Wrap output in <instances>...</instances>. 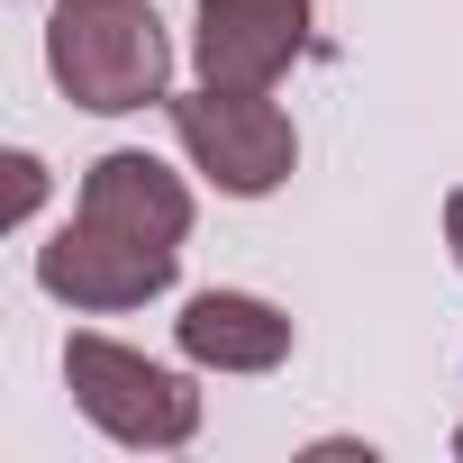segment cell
Instances as JSON below:
<instances>
[{"label": "cell", "instance_id": "6da1fadb", "mask_svg": "<svg viewBox=\"0 0 463 463\" xmlns=\"http://www.w3.org/2000/svg\"><path fill=\"white\" fill-rule=\"evenodd\" d=\"M46 73L73 109L128 118L146 100H173V37L146 0H64L46 19Z\"/></svg>", "mask_w": 463, "mask_h": 463}, {"label": "cell", "instance_id": "7a4b0ae2", "mask_svg": "<svg viewBox=\"0 0 463 463\" xmlns=\"http://www.w3.org/2000/svg\"><path fill=\"white\" fill-rule=\"evenodd\" d=\"M164 109H173L182 155H191L227 200H264V191H282L291 164H300V137H291V118H282L264 91L200 82V91H182V100H164Z\"/></svg>", "mask_w": 463, "mask_h": 463}, {"label": "cell", "instance_id": "3957f363", "mask_svg": "<svg viewBox=\"0 0 463 463\" xmlns=\"http://www.w3.org/2000/svg\"><path fill=\"white\" fill-rule=\"evenodd\" d=\"M64 382H73L82 418H91L100 436H118V445L173 454V445H191V427H200V391H191L182 373L146 364L137 345H109V336H73V345H64Z\"/></svg>", "mask_w": 463, "mask_h": 463}, {"label": "cell", "instance_id": "277c9868", "mask_svg": "<svg viewBox=\"0 0 463 463\" xmlns=\"http://www.w3.org/2000/svg\"><path fill=\"white\" fill-rule=\"evenodd\" d=\"M173 255L182 246H155V237H128V227H100V218H73L64 237L37 246V291L46 300H73V309H146L155 291H173Z\"/></svg>", "mask_w": 463, "mask_h": 463}, {"label": "cell", "instance_id": "5b68a950", "mask_svg": "<svg viewBox=\"0 0 463 463\" xmlns=\"http://www.w3.org/2000/svg\"><path fill=\"white\" fill-rule=\"evenodd\" d=\"M309 46V0H200L191 64L227 91H273Z\"/></svg>", "mask_w": 463, "mask_h": 463}, {"label": "cell", "instance_id": "8992f818", "mask_svg": "<svg viewBox=\"0 0 463 463\" xmlns=\"http://www.w3.org/2000/svg\"><path fill=\"white\" fill-rule=\"evenodd\" d=\"M173 345L200 373H273L291 354V318L273 300H255V291H200V300H182Z\"/></svg>", "mask_w": 463, "mask_h": 463}, {"label": "cell", "instance_id": "52a82bcc", "mask_svg": "<svg viewBox=\"0 0 463 463\" xmlns=\"http://www.w3.org/2000/svg\"><path fill=\"white\" fill-rule=\"evenodd\" d=\"M82 218H100V227H128V237H155V246H182L191 237V191H182V173H164L155 155H100L91 173H82Z\"/></svg>", "mask_w": 463, "mask_h": 463}, {"label": "cell", "instance_id": "ba28073f", "mask_svg": "<svg viewBox=\"0 0 463 463\" xmlns=\"http://www.w3.org/2000/svg\"><path fill=\"white\" fill-rule=\"evenodd\" d=\"M37 191H46V164H37V155H10V218H28Z\"/></svg>", "mask_w": 463, "mask_h": 463}, {"label": "cell", "instance_id": "9c48e42d", "mask_svg": "<svg viewBox=\"0 0 463 463\" xmlns=\"http://www.w3.org/2000/svg\"><path fill=\"white\" fill-rule=\"evenodd\" d=\"M445 246H454V264H463V182L445 191Z\"/></svg>", "mask_w": 463, "mask_h": 463}, {"label": "cell", "instance_id": "30bf717a", "mask_svg": "<svg viewBox=\"0 0 463 463\" xmlns=\"http://www.w3.org/2000/svg\"><path fill=\"white\" fill-rule=\"evenodd\" d=\"M454 454H463V427H454Z\"/></svg>", "mask_w": 463, "mask_h": 463}]
</instances>
